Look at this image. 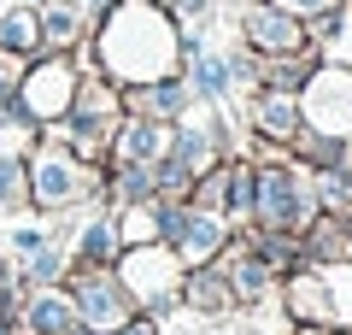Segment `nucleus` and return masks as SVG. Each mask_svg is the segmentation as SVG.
<instances>
[{"label": "nucleus", "instance_id": "28", "mask_svg": "<svg viewBox=\"0 0 352 335\" xmlns=\"http://www.w3.org/2000/svg\"><path fill=\"white\" fill-rule=\"evenodd\" d=\"M340 335H352V329H340Z\"/></svg>", "mask_w": 352, "mask_h": 335}, {"label": "nucleus", "instance_id": "5", "mask_svg": "<svg viewBox=\"0 0 352 335\" xmlns=\"http://www.w3.org/2000/svg\"><path fill=\"white\" fill-rule=\"evenodd\" d=\"M71 306H76V318H82L88 329H118V323H129V318H135V300H129L124 276L100 271V265L76 276V288H71Z\"/></svg>", "mask_w": 352, "mask_h": 335}, {"label": "nucleus", "instance_id": "21", "mask_svg": "<svg viewBox=\"0 0 352 335\" xmlns=\"http://www.w3.org/2000/svg\"><path fill=\"white\" fill-rule=\"evenodd\" d=\"M30 188V176H24V159H12V153H0V206H12L18 194Z\"/></svg>", "mask_w": 352, "mask_h": 335}, {"label": "nucleus", "instance_id": "24", "mask_svg": "<svg viewBox=\"0 0 352 335\" xmlns=\"http://www.w3.org/2000/svg\"><path fill=\"white\" fill-rule=\"evenodd\" d=\"M270 6H282V12H294L305 24V18H317V12H329V6H346V0H270Z\"/></svg>", "mask_w": 352, "mask_h": 335}, {"label": "nucleus", "instance_id": "30", "mask_svg": "<svg viewBox=\"0 0 352 335\" xmlns=\"http://www.w3.org/2000/svg\"><path fill=\"white\" fill-rule=\"evenodd\" d=\"M0 271H6V265H0Z\"/></svg>", "mask_w": 352, "mask_h": 335}, {"label": "nucleus", "instance_id": "27", "mask_svg": "<svg viewBox=\"0 0 352 335\" xmlns=\"http://www.w3.org/2000/svg\"><path fill=\"white\" fill-rule=\"evenodd\" d=\"M82 6H106V0H82Z\"/></svg>", "mask_w": 352, "mask_h": 335}, {"label": "nucleus", "instance_id": "7", "mask_svg": "<svg viewBox=\"0 0 352 335\" xmlns=\"http://www.w3.org/2000/svg\"><path fill=\"white\" fill-rule=\"evenodd\" d=\"M124 288H129V300L164 306L176 294V253L164 241H135L129 259H124Z\"/></svg>", "mask_w": 352, "mask_h": 335}, {"label": "nucleus", "instance_id": "13", "mask_svg": "<svg viewBox=\"0 0 352 335\" xmlns=\"http://www.w3.org/2000/svg\"><path fill=\"white\" fill-rule=\"evenodd\" d=\"M41 18V53H71L76 36H82V0H47L36 6Z\"/></svg>", "mask_w": 352, "mask_h": 335}, {"label": "nucleus", "instance_id": "3", "mask_svg": "<svg viewBox=\"0 0 352 335\" xmlns=\"http://www.w3.org/2000/svg\"><path fill=\"white\" fill-rule=\"evenodd\" d=\"M76 83L82 77H76L71 53H36L24 83H18V100H24V112L36 124H59L65 112H71V100H76Z\"/></svg>", "mask_w": 352, "mask_h": 335}, {"label": "nucleus", "instance_id": "18", "mask_svg": "<svg viewBox=\"0 0 352 335\" xmlns=\"http://www.w3.org/2000/svg\"><path fill=\"white\" fill-rule=\"evenodd\" d=\"M112 241H118L112 223H88L82 247H76V271H94V265H106V259H112Z\"/></svg>", "mask_w": 352, "mask_h": 335}, {"label": "nucleus", "instance_id": "26", "mask_svg": "<svg viewBox=\"0 0 352 335\" xmlns=\"http://www.w3.org/2000/svg\"><path fill=\"white\" fill-rule=\"evenodd\" d=\"M118 335H159V323L153 318H129V323H118Z\"/></svg>", "mask_w": 352, "mask_h": 335}, {"label": "nucleus", "instance_id": "29", "mask_svg": "<svg viewBox=\"0 0 352 335\" xmlns=\"http://www.w3.org/2000/svg\"><path fill=\"white\" fill-rule=\"evenodd\" d=\"M30 6H36V0H30Z\"/></svg>", "mask_w": 352, "mask_h": 335}, {"label": "nucleus", "instance_id": "25", "mask_svg": "<svg viewBox=\"0 0 352 335\" xmlns=\"http://www.w3.org/2000/svg\"><path fill=\"white\" fill-rule=\"evenodd\" d=\"M12 247H18V253H36V247H41V230H36V223H30V230H18Z\"/></svg>", "mask_w": 352, "mask_h": 335}, {"label": "nucleus", "instance_id": "16", "mask_svg": "<svg viewBox=\"0 0 352 335\" xmlns=\"http://www.w3.org/2000/svg\"><path fill=\"white\" fill-rule=\"evenodd\" d=\"M270 276H276V265H270L258 247H252V253H241V259H235V283H229V288H235L241 300H264Z\"/></svg>", "mask_w": 352, "mask_h": 335}, {"label": "nucleus", "instance_id": "22", "mask_svg": "<svg viewBox=\"0 0 352 335\" xmlns=\"http://www.w3.org/2000/svg\"><path fill=\"white\" fill-rule=\"evenodd\" d=\"M311 259H352V241L340 223H329L323 236H311Z\"/></svg>", "mask_w": 352, "mask_h": 335}, {"label": "nucleus", "instance_id": "9", "mask_svg": "<svg viewBox=\"0 0 352 335\" xmlns=\"http://www.w3.org/2000/svg\"><path fill=\"white\" fill-rule=\"evenodd\" d=\"M182 59H188V88L200 100H223L229 88H235V71H229V53L206 48V41L182 36Z\"/></svg>", "mask_w": 352, "mask_h": 335}, {"label": "nucleus", "instance_id": "1", "mask_svg": "<svg viewBox=\"0 0 352 335\" xmlns=\"http://www.w3.org/2000/svg\"><path fill=\"white\" fill-rule=\"evenodd\" d=\"M94 65L118 88L159 83L182 65V24L159 0H106L94 30Z\"/></svg>", "mask_w": 352, "mask_h": 335}, {"label": "nucleus", "instance_id": "6", "mask_svg": "<svg viewBox=\"0 0 352 335\" xmlns=\"http://www.w3.org/2000/svg\"><path fill=\"white\" fill-rule=\"evenodd\" d=\"M241 36H247V48H252V53H264V59L311 48L305 24H300L294 12H282V6H270V0H252L247 12H241Z\"/></svg>", "mask_w": 352, "mask_h": 335}, {"label": "nucleus", "instance_id": "4", "mask_svg": "<svg viewBox=\"0 0 352 335\" xmlns=\"http://www.w3.org/2000/svg\"><path fill=\"white\" fill-rule=\"evenodd\" d=\"M300 112L305 130H323V136H352V65H317L300 88Z\"/></svg>", "mask_w": 352, "mask_h": 335}, {"label": "nucleus", "instance_id": "11", "mask_svg": "<svg viewBox=\"0 0 352 335\" xmlns=\"http://www.w3.org/2000/svg\"><path fill=\"white\" fill-rule=\"evenodd\" d=\"M252 124H258V136H270V141H294V136L305 130L300 94H282V88H258V100H252Z\"/></svg>", "mask_w": 352, "mask_h": 335}, {"label": "nucleus", "instance_id": "8", "mask_svg": "<svg viewBox=\"0 0 352 335\" xmlns=\"http://www.w3.org/2000/svg\"><path fill=\"white\" fill-rule=\"evenodd\" d=\"M82 188H88V171L71 148H41V159L30 165V194L41 206H71Z\"/></svg>", "mask_w": 352, "mask_h": 335}, {"label": "nucleus", "instance_id": "31", "mask_svg": "<svg viewBox=\"0 0 352 335\" xmlns=\"http://www.w3.org/2000/svg\"><path fill=\"white\" fill-rule=\"evenodd\" d=\"M346 6H352V0H346Z\"/></svg>", "mask_w": 352, "mask_h": 335}, {"label": "nucleus", "instance_id": "19", "mask_svg": "<svg viewBox=\"0 0 352 335\" xmlns=\"http://www.w3.org/2000/svg\"><path fill=\"white\" fill-rule=\"evenodd\" d=\"M112 194L124 200H153V165H124L118 159V176H112Z\"/></svg>", "mask_w": 352, "mask_h": 335}, {"label": "nucleus", "instance_id": "2", "mask_svg": "<svg viewBox=\"0 0 352 335\" xmlns=\"http://www.w3.org/2000/svg\"><path fill=\"white\" fill-rule=\"evenodd\" d=\"M252 212L276 236L282 230H311V188L288 165H264V171H252Z\"/></svg>", "mask_w": 352, "mask_h": 335}, {"label": "nucleus", "instance_id": "12", "mask_svg": "<svg viewBox=\"0 0 352 335\" xmlns=\"http://www.w3.org/2000/svg\"><path fill=\"white\" fill-rule=\"evenodd\" d=\"M124 100L135 112H147V118H182L188 112V100H194V88H188V77H159V83H141V88H124Z\"/></svg>", "mask_w": 352, "mask_h": 335}, {"label": "nucleus", "instance_id": "17", "mask_svg": "<svg viewBox=\"0 0 352 335\" xmlns=\"http://www.w3.org/2000/svg\"><path fill=\"white\" fill-rule=\"evenodd\" d=\"M188 300H194L200 312H223L229 300H235V288H229L217 271H194V283H188Z\"/></svg>", "mask_w": 352, "mask_h": 335}, {"label": "nucleus", "instance_id": "10", "mask_svg": "<svg viewBox=\"0 0 352 335\" xmlns=\"http://www.w3.org/2000/svg\"><path fill=\"white\" fill-rule=\"evenodd\" d=\"M170 148V130L159 124V118H147V112H135V118H118V130H112V153L124 165H153L159 159V153Z\"/></svg>", "mask_w": 352, "mask_h": 335}, {"label": "nucleus", "instance_id": "15", "mask_svg": "<svg viewBox=\"0 0 352 335\" xmlns=\"http://www.w3.org/2000/svg\"><path fill=\"white\" fill-rule=\"evenodd\" d=\"M24 329L30 335H71L76 329V306H71V294H36L24 306Z\"/></svg>", "mask_w": 352, "mask_h": 335}, {"label": "nucleus", "instance_id": "20", "mask_svg": "<svg viewBox=\"0 0 352 335\" xmlns=\"http://www.w3.org/2000/svg\"><path fill=\"white\" fill-rule=\"evenodd\" d=\"M294 312H300V318H329V294L311 283V276L294 283Z\"/></svg>", "mask_w": 352, "mask_h": 335}, {"label": "nucleus", "instance_id": "14", "mask_svg": "<svg viewBox=\"0 0 352 335\" xmlns=\"http://www.w3.org/2000/svg\"><path fill=\"white\" fill-rule=\"evenodd\" d=\"M0 53H24V59H36V53H41V18H36L30 0L0 6Z\"/></svg>", "mask_w": 352, "mask_h": 335}, {"label": "nucleus", "instance_id": "23", "mask_svg": "<svg viewBox=\"0 0 352 335\" xmlns=\"http://www.w3.org/2000/svg\"><path fill=\"white\" fill-rule=\"evenodd\" d=\"M65 271V259L53 247H36V259H30V283H53V276Z\"/></svg>", "mask_w": 352, "mask_h": 335}]
</instances>
